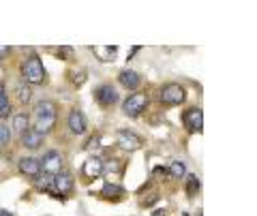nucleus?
Wrapping results in <instances>:
<instances>
[{
	"label": "nucleus",
	"instance_id": "ddd939ff",
	"mask_svg": "<svg viewBox=\"0 0 257 216\" xmlns=\"http://www.w3.org/2000/svg\"><path fill=\"white\" fill-rule=\"evenodd\" d=\"M82 173H84V178L86 180H94V178H99V175L103 173V161L101 158H88V161L84 163L82 167Z\"/></svg>",
	"mask_w": 257,
	"mask_h": 216
},
{
	"label": "nucleus",
	"instance_id": "cd10ccee",
	"mask_svg": "<svg viewBox=\"0 0 257 216\" xmlns=\"http://www.w3.org/2000/svg\"><path fill=\"white\" fill-rule=\"evenodd\" d=\"M11 54V47L7 45V47H0V60H5V56H9Z\"/></svg>",
	"mask_w": 257,
	"mask_h": 216
},
{
	"label": "nucleus",
	"instance_id": "7c9ffc66",
	"mask_svg": "<svg viewBox=\"0 0 257 216\" xmlns=\"http://www.w3.org/2000/svg\"><path fill=\"white\" fill-rule=\"evenodd\" d=\"M0 216H13V214H9V212H3V210H0Z\"/></svg>",
	"mask_w": 257,
	"mask_h": 216
},
{
	"label": "nucleus",
	"instance_id": "4468645a",
	"mask_svg": "<svg viewBox=\"0 0 257 216\" xmlns=\"http://www.w3.org/2000/svg\"><path fill=\"white\" fill-rule=\"evenodd\" d=\"M20 171L24 175H28V178H37V175L41 173V163H39V158L26 156V158L20 161Z\"/></svg>",
	"mask_w": 257,
	"mask_h": 216
},
{
	"label": "nucleus",
	"instance_id": "2f4dec72",
	"mask_svg": "<svg viewBox=\"0 0 257 216\" xmlns=\"http://www.w3.org/2000/svg\"><path fill=\"white\" fill-rule=\"evenodd\" d=\"M199 216H202V214H199Z\"/></svg>",
	"mask_w": 257,
	"mask_h": 216
},
{
	"label": "nucleus",
	"instance_id": "4be33fe9",
	"mask_svg": "<svg viewBox=\"0 0 257 216\" xmlns=\"http://www.w3.org/2000/svg\"><path fill=\"white\" fill-rule=\"evenodd\" d=\"M18 99H20V103H28V101L32 99L30 86H26V84H20V86H18Z\"/></svg>",
	"mask_w": 257,
	"mask_h": 216
},
{
	"label": "nucleus",
	"instance_id": "a878e982",
	"mask_svg": "<svg viewBox=\"0 0 257 216\" xmlns=\"http://www.w3.org/2000/svg\"><path fill=\"white\" fill-rule=\"evenodd\" d=\"M86 75V71H79V73H73V84H77V86H82L84 84V77Z\"/></svg>",
	"mask_w": 257,
	"mask_h": 216
},
{
	"label": "nucleus",
	"instance_id": "7ed1b4c3",
	"mask_svg": "<svg viewBox=\"0 0 257 216\" xmlns=\"http://www.w3.org/2000/svg\"><path fill=\"white\" fill-rule=\"evenodd\" d=\"M148 107V94L146 92H133L124 103H122V111L128 118H138L142 116Z\"/></svg>",
	"mask_w": 257,
	"mask_h": 216
},
{
	"label": "nucleus",
	"instance_id": "f3484780",
	"mask_svg": "<svg viewBox=\"0 0 257 216\" xmlns=\"http://www.w3.org/2000/svg\"><path fill=\"white\" fill-rule=\"evenodd\" d=\"M92 52L99 56V60H101V62H109V60L116 56L118 47H116V45H114V47H92Z\"/></svg>",
	"mask_w": 257,
	"mask_h": 216
},
{
	"label": "nucleus",
	"instance_id": "f03ea898",
	"mask_svg": "<svg viewBox=\"0 0 257 216\" xmlns=\"http://www.w3.org/2000/svg\"><path fill=\"white\" fill-rule=\"evenodd\" d=\"M22 75L28 84H43L45 82V67L37 54H30L22 65Z\"/></svg>",
	"mask_w": 257,
	"mask_h": 216
},
{
	"label": "nucleus",
	"instance_id": "c85d7f7f",
	"mask_svg": "<svg viewBox=\"0 0 257 216\" xmlns=\"http://www.w3.org/2000/svg\"><path fill=\"white\" fill-rule=\"evenodd\" d=\"M140 50H142V47H140V45H135V47H133V50H131V52H128V60H131V58H133V56H135V54H138Z\"/></svg>",
	"mask_w": 257,
	"mask_h": 216
},
{
	"label": "nucleus",
	"instance_id": "aec40b11",
	"mask_svg": "<svg viewBox=\"0 0 257 216\" xmlns=\"http://www.w3.org/2000/svg\"><path fill=\"white\" fill-rule=\"evenodd\" d=\"M103 173H107V175L122 173V163H120V161H107V163H103Z\"/></svg>",
	"mask_w": 257,
	"mask_h": 216
},
{
	"label": "nucleus",
	"instance_id": "f8f14e48",
	"mask_svg": "<svg viewBox=\"0 0 257 216\" xmlns=\"http://www.w3.org/2000/svg\"><path fill=\"white\" fill-rule=\"evenodd\" d=\"M73 184H75L73 175L67 173V171H60L58 175H54V184H52V186L58 188V195H67V193L73 190Z\"/></svg>",
	"mask_w": 257,
	"mask_h": 216
},
{
	"label": "nucleus",
	"instance_id": "6ab92c4d",
	"mask_svg": "<svg viewBox=\"0 0 257 216\" xmlns=\"http://www.w3.org/2000/svg\"><path fill=\"white\" fill-rule=\"evenodd\" d=\"M170 175H172V178H176V180L184 178V175H187V165H184L182 161H174L170 165Z\"/></svg>",
	"mask_w": 257,
	"mask_h": 216
},
{
	"label": "nucleus",
	"instance_id": "9d476101",
	"mask_svg": "<svg viewBox=\"0 0 257 216\" xmlns=\"http://www.w3.org/2000/svg\"><path fill=\"white\" fill-rule=\"evenodd\" d=\"M43 137H45V135H41L39 131L26 129V131L22 133V146L28 148V150H37V148L43 146Z\"/></svg>",
	"mask_w": 257,
	"mask_h": 216
},
{
	"label": "nucleus",
	"instance_id": "f257e3e1",
	"mask_svg": "<svg viewBox=\"0 0 257 216\" xmlns=\"http://www.w3.org/2000/svg\"><path fill=\"white\" fill-rule=\"evenodd\" d=\"M56 118H58V105L54 101H41L37 103L35 107V131H39L41 135L50 133L56 124Z\"/></svg>",
	"mask_w": 257,
	"mask_h": 216
},
{
	"label": "nucleus",
	"instance_id": "c756f323",
	"mask_svg": "<svg viewBox=\"0 0 257 216\" xmlns=\"http://www.w3.org/2000/svg\"><path fill=\"white\" fill-rule=\"evenodd\" d=\"M155 216H165V210H157V212H155Z\"/></svg>",
	"mask_w": 257,
	"mask_h": 216
},
{
	"label": "nucleus",
	"instance_id": "a211bd4d",
	"mask_svg": "<svg viewBox=\"0 0 257 216\" xmlns=\"http://www.w3.org/2000/svg\"><path fill=\"white\" fill-rule=\"evenodd\" d=\"M35 184H37V186L39 188H41V190H47V193H50V190H52V184H54V175H50V173H39L37 175V178H35Z\"/></svg>",
	"mask_w": 257,
	"mask_h": 216
},
{
	"label": "nucleus",
	"instance_id": "bb28decb",
	"mask_svg": "<svg viewBox=\"0 0 257 216\" xmlns=\"http://www.w3.org/2000/svg\"><path fill=\"white\" fill-rule=\"evenodd\" d=\"M58 56H67V58H71V56H73V50H71V47H60Z\"/></svg>",
	"mask_w": 257,
	"mask_h": 216
},
{
	"label": "nucleus",
	"instance_id": "1a4fd4ad",
	"mask_svg": "<svg viewBox=\"0 0 257 216\" xmlns=\"http://www.w3.org/2000/svg\"><path fill=\"white\" fill-rule=\"evenodd\" d=\"M69 129L73 135H84L88 124H86V116L79 109H71L69 111Z\"/></svg>",
	"mask_w": 257,
	"mask_h": 216
},
{
	"label": "nucleus",
	"instance_id": "dca6fc26",
	"mask_svg": "<svg viewBox=\"0 0 257 216\" xmlns=\"http://www.w3.org/2000/svg\"><path fill=\"white\" fill-rule=\"evenodd\" d=\"M101 195L105 197V199H118V197H122L124 195V188L122 186H118V184H114V182H107L105 186H103V190H101Z\"/></svg>",
	"mask_w": 257,
	"mask_h": 216
},
{
	"label": "nucleus",
	"instance_id": "9b49d317",
	"mask_svg": "<svg viewBox=\"0 0 257 216\" xmlns=\"http://www.w3.org/2000/svg\"><path fill=\"white\" fill-rule=\"evenodd\" d=\"M118 82L122 84L126 90H138V86L142 84V75L138 73V71H131V69H124L120 71L118 75Z\"/></svg>",
	"mask_w": 257,
	"mask_h": 216
},
{
	"label": "nucleus",
	"instance_id": "39448f33",
	"mask_svg": "<svg viewBox=\"0 0 257 216\" xmlns=\"http://www.w3.org/2000/svg\"><path fill=\"white\" fill-rule=\"evenodd\" d=\"M41 169L43 173H50V175H58L62 171V156H60V152H56V150H50V152H45L41 161Z\"/></svg>",
	"mask_w": 257,
	"mask_h": 216
},
{
	"label": "nucleus",
	"instance_id": "20e7f679",
	"mask_svg": "<svg viewBox=\"0 0 257 216\" xmlns=\"http://www.w3.org/2000/svg\"><path fill=\"white\" fill-rule=\"evenodd\" d=\"M159 99L163 105H180V103L187 99V92H184V88L180 84H165L161 88Z\"/></svg>",
	"mask_w": 257,
	"mask_h": 216
},
{
	"label": "nucleus",
	"instance_id": "6e6552de",
	"mask_svg": "<svg viewBox=\"0 0 257 216\" xmlns=\"http://www.w3.org/2000/svg\"><path fill=\"white\" fill-rule=\"evenodd\" d=\"M116 139H118V146L124 148V150H128V152L140 150V148L144 146V139L140 137V135H135L133 131H118Z\"/></svg>",
	"mask_w": 257,
	"mask_h": 216
},
{
	"label": "nucleus",
	"instance_id": "0eeeda50",
	"mask_svg": "<svg viewBox=\"0 0 257 216\" xmlns=\"http://www.w3.org/2000/svg\"><path fill=\"white\" fill-rule=\"evenodd\" d=\"M182 122H184V126H187L189 133H199L202 131V126H204V111L199 107L187 109L184 111V116H182Z\"/></svg>",
	"mask_w": 257,
	"mask_h": 216
},
{
	"label": "nucleus",
	"instance_id": "2eb2a0df",
	"mask_svg": "<svg viewBox=\"0 0 257 216\" xmlns=\"http://www.w3.org/2000/svg\"><path fill=\"white\" fill-rule=\"evenodd\" d=\"M9 114H11V101H9V94H7L5 84L0 82V118H9Z\"/></svg>",
	"mask_w": 257,
	"mask_h": 216
},
{
	"label": "nucleus",
	"instance_id": "412c9836",
	"mask_svg": "<svg viewBox=\"0 0 257 216\" xmlns=\"http://www.w3.org/2000/svg\"><path fill=\"white\" fill-rule=\"evenodd\" d=\"M13 129L15 131H20V133H24L28 129V116L26 114H18L13 118Z\"/></svg>",
	"mask_w": 257,
	"mask_h": 216
},
{
	"label": "nucleus",
	"instance_id": "b1692460",
	"mask_svg": "<svg viewBox=\"0 0 257 216\" xmlns=\"http://www.w3.org/2000/svg\"><path fill=\"white\" fill-rule=\"evenodd\" d=\"M9 141H11V129L5 124H0V148L7 146Z\"/></svg>",
	"mask_w": 257,
	"mask_h": 216
},
{
	"label": "nucleus",
	"instance_id": "5701e85b",
	"mask_svg": "<svg viewBox=\"0 0 257 216\" xmlns=\"http://www.w3.org/2000/svg\"><path fill=\"white\" fill-rule=\"evenodd\" d=\"M199 190V180H197V175H189V180H187V195H195Z\"/></svg>",
	"mask_w": 257,
	"mask_h": 216
},
{
	"label": "nucleus",
	"instance_id": "393cba45",
	"mask_svg": "<svg viewBox=\"0 0 257 216\" xmlns=\"http://www.w3.org/2000/svg\"><path fill=\"white\" fill-rule=\"evenodd\" d=\"M99 143H101V137H99V135H94V137H90V139H88V143H86V150H96V148H99Z\"/></svg>",
	"mask_w": 257,
	"mask_h": 216
},
{
	"label": "nucleus",
	"instance_id": "423d86ee",
	"mask_svg": "<svg viewBox=\"0 0 257 216\" xmlns=\"http://www.w3.org/2000/svg\"><path fill=\"white\" fill-rule=\"evenodd\" d=\"M94 101L99 103L101 107H111V105H116V103H118V92H116V88L111 86V84L99 86V88L94 90Z\"/></svg>",
	"mask_w": 257,
	"mask_h": 216
}]
</instances>
